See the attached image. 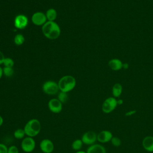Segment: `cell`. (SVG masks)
<instances>
[{"instance_id": "1", "label": "cell", "mask_w": 153, "mask_h": 153, "mask_svg": "<svg viewBox=\"0 0 153 153\" xmlns=\"http://www.w3.org/2000/svg\"><path fill=\"white\" fill-rule=\"evenodd\" d=\"M42 32L45 37L52 40L58 38L61 33L59 25L55 22L51 21H47L42 26Z\"/></svg>"}, {"instance_id": "2", "label": "cell", "mask_w": 153, "mask_h": 153, "mask_svg": "<svg viewBox=\"0 0 153 153\" xmlns=\"http://www.w3.org/2000/svg\"><path fill=\"white\" fill-rule=\"evenodd\" d=\"M59 90L65 93L72 91L76 86V79L72 75H65L62 76L57 82Z\"/></svg>"}, {"instance_id": "3", "label": "cell", "mask_w": 153, "mask_h": 153, "mask_svg": "<svg viewBox=\"0 0 153 153\" xmlns=\"http://www.w3.org/2000/svg\"><path fill=\"white\" fill-rule=\"evenodd\" d=\"M23 129L25 131L26 135H27L29 137H33L37 136L41 131V123L37 119H31L26 123Z\"/></svg>"}, {"instance_id": "4", "label": "cell", "mask_w": 153, "mask_h": 153, "mask_svg": "<svg viewBox=\"0 0 153 153\" xmlns=\"http://www.w3.org/2000/svg\"><path fill=\"white\" fill-rule=\"evenodd\" d=\"M117 100L114 97L106 98L102 103V110L105 114H109L115 110L117 106Z\"/></svg>"}, {"instance_id": "5", "label": "cell", "mask_w": 153, "mask_h": 153, "mask_svg": "<svg viewBox=\"0 0 153 153\" xmlns=\"http://www.w3.org/2000/svg\"><path fill=\"white\" fill-rule=\"evenodd\" d=\"M42 91L48 95H54L59 91L58 84L53 81H47L42 86Z\"/></svg>"}, {"instance_id": "6", "label": "cell", "mask_w": 153, "mask_h": 153, "mask_svg": "<svg viewBox=\"0 0 153 153\" xmlns=\"http://www.w3.org/2000/svg\"><path fill=\"white\" fill-rule=\"evenodd\" d=\"M36 146V143L35 140L32 137H26L22 139L21 143V148L22 150L26 153H29L32 152Z\"/></svg>"}, {"instance_id": "7", "label": "cell", "mask_w": 153, "mask_h": 153, "mask_svg": "<svg viewBox=\"0 0 153 153\" xmlns=\"http://www.w3.org/2000/svg\"><path fill=\"white\" fill-rule=\"evenodd\" d=\"M31 20L33 24L38 26H42L47 22L45 13L41 11H36L34 13L32 16Z\"/></svg>"}, {"instance_id": "8", "label": "cell", "mask_w": 153, "mask_h": 153, "mask_svg": "<svg viewBox=\"0 0 153 153\" xmlns=\"http://www.w3.org/2000/svg\"><path fill=\"white\" fill-rule=\"evenodd\" d=\"M97 134L93 131H88L84 133L81 137V140L85 145H91L95 143L97 140Z\"/></svg>"}, {"instance_id": "9", "label": "cell", "mask_w": 153, "mask_h": 153, "mask_svg": "<svg viewBox=\"0 0 153 153\" xmlns=\"http://www.w3.org/2000/svg\"><path fill=\"white\" fill-rule=\"evenodd\" d=\"M28 18L24 14H19L16 16L14 20V25L17 29H23L28 25Z\"/></svg>"}, {"instance_id": "10", "label": "cell", "mask_w": 153, "mask_h": 153, "mask_svg": "<svg viewBox=\"0 0 153 153\" xmlns=\"http://www.w3.org/2000/svg\"><path fill=\"white\" fill-rule=\"evenodd\" d=\"M48 108L51 112L59 114L62 111V103L57 98H53L48 101Z\"/></svg>"}, {"instance_id": "11", "label": "cell", "mask_w": 153, "mask_h": 153, "mask_svg": "<svg viewBox=\"0 0 153 153\" xmlns=\"http://www.w3.org/2000/svg\"><path fill=\"white\" fill-rule=\"evenodd\" d=\"M39 148L44 153H51L54 149V143L48 139H42L39 143Z\"/></svg>"}, {"instance_id": "12", "label": "cell", "mask_w": 153, "mask_h": 153, "mask_svg": "<svg viewBox=\"0 0 153 153\" xmlns=\"http://www.w3.org/2000/svg\"><path fill=\"white\" fill-rule=\"evenodd\" d=\"M112 133L109 130H102L97 134V140L100 143H107L112 138Z\"/></svg>"}, {"instance_id": "13", "label": "cell", "mask_w": 153, "mask_h": 153, "mask_svg": "<svg viewBox=\"0 0 153 153\" xmlns=\"http://www.w3.org/2000/svg\"><path fill=\"white\" fill-rule=\"evenodd\" d=\"M142 145L145 150L148 152H153V136H147L145 137L142 142Z\"/></svg>"}, {"instance_id": "14", "label": "cell", "mask_w": 153, "mask_h": 153, "mask_svg": "<svg viewBox=\"0 0 153 153\" xmlns=\"http://www.w3.org/2000/svg\"><path fill=\"white\" fill-rule=\"evenodd\" d=\"M87 153H106V150L105 148L97 143H94L90 145L87 149Z\"/></svg>"}, {"instance_id": "15", "label": "cell", "mask_w": 153, "mask_h": 153, "mask_svg": "<svg viewBox=\"0 0 153 153\" xmlns=\"http://www.w3.org/2000/svg\"><path fill=\"white\" fill-rule=\"evenodd\" d=\"M123 62L118 59H112L108 62L109 67L115 71H120L123 68Z\"/></svg>"}, {"instance_id": "16", "label": "cell", "mask_w": 153, "mask_h": 153, "mask_svg": "<svg viewBox=\"0 0 153 153\" xmlns=\"http://www.w3.org/2000/svg\"><path fill=\"white\" fill-rule=\"evenodd\" d=\"M123 92V87L121 84L116 83L115 84L112 88V93L113 97L115 98L119 97Z\"/></svg>"}, {"instance_id": "17", "label": "cell", "mask_w": 153, "mask_h": 153, "mask_svg": "<svg viewBox=\"0 0 153 153\" xmlns=\"http://www.w3.org/2000/svg\"><path fill=\"white\" fill-rule=\"evenodd\" d=\"M45 16H46L47 21L54 22L57 18V13L56 10L54 8H51L47 10L45 13Z\"/></svg>"}, {"instance_id": "18", "label": "cell", "mask_w": 153, "mask_h": 153, "mask_svg": "<svg viewBox=\"0 0 153 153\" xmlns=\"http://www.w3.org/2000/svg\"><path fill=\"white\" fill-rule=\"evenodd\" d=\"M25 41V38L24 36L21 33H18L16 35L14 38V42L15 45L17 46L22 45L24 43Z\"/></svg>"}, {"instance_id": "19", "label": "cell", "mask_w": 153, "mask_h": 153, "mask_svg": "<svg viewBox=\"0 0 153 153\" xmlns=\"http://www.w3.org/2000/svg\"><path fill=\"white\" fill-rule=\"evenodd\" d=\"M82 145H83V143L81 139H76L72 142L71 146H72V148L74 150L78 151L81 149Z\"/></svg>"}, {"instance_id": "20", "label": "cell", "mask_w": 153, "mask_h": 153, "mask_svg": "<svg viewBox=\"0 0 153 153\" xmlns=\"http://www.w3.org/2000/svg\"><path fill=\"white\" fill-rule=\"evenodd\" d=\"M26 135L25 131L23 128H18L14 132V136L17 139H23L25 136Z\"/></svg>"}, {"instance_id": "21", "label": "cell", "mask_w": 153, "mask_h": 153, "mask_svg": "<svg viewBox=\"0 0 153 153\" xmlns=\"http://www.w3.org/2000/svg\"><path fill=\"white\" fill-rule=\"evenodd\" d=\"M57 99L62 103H66L68 100V93H65L63 91H60L57 96Z\"/></svg>"}, {"instance_id": "22", "label": "cell", "mask_w": 153, "mask_h": 153, "mask_svg": "<svg viewBox=\"0 0 153 153\" xmlns=\"http://www.w3.org/2000/svg\"><path fill=\"white\" fill-rule=\"evenodd\" d=\"M2 69H3V75L6 77H11L14 74V70L13 68L4 67Z\"/></svg>"}, {"instance_id": "23", "label": "cell", "mask_w": 153, "mask_h": 153, "mask_svg": "<svg viewBox=\"0 0 153 153\" xmlns=\"http://www.w3.org/2000/svg\"><path fill=\"white\" fill-rule=\"evenodd\" d=\"M3 65H4V67L13 68L14 66V60L11 58H10V57H5L4 60Z\"/></svg>"}, {"instance_id": "24", "label": "cell", "mask_w": 153, "mask_h": 153, "mask_svg": "<svg viewBox=\"0 0 153 153\" xmlns=\"http://www.w3.org/2000/svg\"><path fill=\"white\" fill-rule=\"evenodd\" d=\"M111 144L115 147L120 146L121 144V141L120 139L117 136H113L111 140Z\"/></svg>"}, {"instance_id": "25", "label": "cell", "mask_w": 153, "mask_h": 153, "mask_svg": "<svg viewBox=\"0 0 153 153\" xmlns=\"http://www.w3.org/2000/svg\"><path fill=\"white\" fill-rule=\"evenodd\" d=\"M8 153H19V151L16 146L12 145L8 148Z\"/></svg>"}, {"instance_id": "26", "label": "cell", "mask_w": 153, "mask_h": 153, "mask_svg": "<svg viewBox=\"0 0 153 153\" xmlns=\"http://www.w3.org/2000/svg\"><path fill=\"white\" fill-rule=\"evenodd\" d=\"M0 153H8V148L3 143H0Z\"/></svg>"}, {"instance_id": "27", "label": "cell", "mask_w": 153, "mask_h": 153, "mask_svg": "<svg viewBox=\"0 0 153 153\" xmlns=\"http://www.w3.org/2000/svg\"><path fill=\"white\" fill-rule=\"evenodd\" d=\"M136 113V110H131V111L127 112L125 114V116L126 117H130V116H132L133 115L135 114Z\"/></svg>"}, {"instance_id": "28", "label": "cell", "mask_w": 153, "mask_h": 153, "mask_svg": "<svg viewBox=\"0 0 153 153\" xmlns=\"http://www.w3.org/2000/svg\"><path fill=\"white\" fill-rule=\"evenodd\" d=\"M5 58V57L3 53L1 51H0V65L3 64V62H4V60Z\"/></svg>"}, {"instance_id": "29", "label": "cell", "mask_w": 153, "mask_h": 153, "mask_svg": "<svg viewBox=\"0 0 153 153\" xmlns=\"http://www.w3.org/2000/svg\"><path fill=\"white\" fill-rule=\"evenodd\" d=\"M128 67H129V65H128V64L127 63H123V68H124V69H127L128 68Z\"/></svg>"}, {"instance_id": "30", "label": "cell", "mask_w": 153, "mask_h": 153, "mask_svg": "<svg viewBox=\"0 0 153 153\" xmlns=\"http://www.w3.org/2000/svg\"><path fill=\"white\" fill-rule=\"evenodd\" d=\"M123 103V99H120L117 100V105H121Z\"/></svg>"}, {"instance_id": "31", "label": "cell", "mask_w": 153, "mask_h": 153, "mask_svg": "<svg viewBox=\"0 0 153 153\" xmlns=\"http://www.w3.org/2000/svg\"><path fill=\"white\" fill-rule=\"evenodd\" d=\"M2 75H3V69H2V68H1V66L0 65V79L1 78Z\"/></svg>"}, {"instance_id": "32", "label": "cell", "mask_w": 153, "mask_h": 153, "mask_svg": "<svg viewBox=\"0 0 153 153\" xmlns=\"http://www.w3.org/2000/svg\"><path fill=\"white\" fill-rule=\"evenodd\" d=\"M3 123H4L3 118L0 115V127L3 124Z\"/></svg>"}, {"instance_id": "33", "label": "cell", "mask_w": 153, "mask_h": 153, "mask_svg": "<svg viewBox=\"0 0 153 153\" xmlns=\"http://www.w3.org/2000/svg\"><path fill=\"white\" fill-rule=\"evenodd\" d=\"M75 153H87V152H85V151H81V150H79V151H76Z\"/></svg>"}]
</instances>
